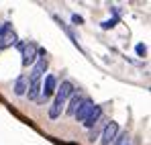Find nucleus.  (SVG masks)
Listing matches in <instances>:
<instances>
[{"label":"nucleus","instance_id":"f3484780","mask_svg":"<svg viewBox=\"0 0 151 145\" xmlns=\"http://www.w3.org/2000/svg\"><path fill=\"white\" fill-rule=\"evenodd\" d=\"M25 43H27V41H17V49H19V51H23V47H25Z\"/></svg>","mask_w":151,"mask_h":145},{"label":"nucleus","instance_id":"7ed1b4c3","mask_svg":"<svg viewBox=\"0 0 151 145\" xmlns=\"http://www.w3.org/2000/svg\"><path fill=\"white\" fill-rule=\"evenodd\" d=\"M37 49H39V45L33 43V41H31V43L27 41L25 43V47L21 51V53H23V66H25V68L35 66V61H37Z\"/></svg>","mask_w":151,"mask_h":145},{"label":"nucleus","instance_id":"f257e3e1","mask_svg":"<svg viewBox=\"0 0 151 145\" xmlns=\"http://www.w3.org/2000/svg\"><path fill=\"white\" fill-rule=\"evenodd\" d=\"M76 92L74 84L70 82V80H65V82H61V86L55 90V98H53V104L49 106V119H59L61 117V110L65 108V102H68V98L72 96Z\"/></svg>","mask_w":151,"mask_h":145},{"label":"nucleus","instance_id":"1a4fd4ad","mask_svg":"<svg viewBox=\"0 0 151 145\" xmlns=\"http://www.w3.org/2000/svg\"><path fill=\"white\" fill-rule=\"evenodd\" d=\"M27 88H29V80H27V76H19L17 82H14V94H17V96H25Z\"/></svg>","mask_w":151,"mask_h":145},{"label":"nucleus","instance_id":"a211bd4d","mask_svg":"<svg viewBox=\"0 0 151 145\" xmlns=\"http://www.w3.org/2000/svg\"><path fill=\"white\" fill-rule=\"evenodd\" d=\"M127 145H131V143H127Z\"/></svg>","mask_w":151,"mask_h":145},{"label":"nucleus","instance_id":"20e7f679","mask_svg":"<svg viewBox=\"0 0 151 145\" xmlns=\"http://www.w3.org/2000/svg\"><path fill=\"white\" fill-rule=\"evenodd\" d=\"M119 135V123L110 121L104 125V129H102V139H100V145H112L114 141V137Z\"/></svg>","mask_w":151,"mask_h":145},{"label":"nucleus","instance_id":"6e6552de","mask_svg":"<svg viewBox=\"0 0 151 145\" xmlns=\"http://www.w3.org/2000/svg\"><path fill=\"white\" fill-rule=\"evenodd\" d=\"M17 41H19L17 33H14V31H8L6 35H2V37H0V49L12 47V45H17Z\"/></svg>","mask_w":151,"mask_h":145},{"label":"nucleus","instance_id":"9d476101","mask_svg":"<svg viewBox=\"0 0 151 145\" xmlns=\"http://www.w3.org/2000/svg\"><path fill=\"white\" fill-rule=\"evenodd\" d=\"M27 96H29V100H39V96H41V80L29 84V88H27Z\"/></svg>","mask_w":151,"mask_h":145},{"label":"nucleus","instance_id":"ddd939ff","mask_svg":"<svg viewBox=\"0 0 151 145\" xmlns=\"http://www.w3.org/2000/svg\"><path fill=\"white\" fill-rule=\"evenodd\" d=\"M116 23H119V17H114V19H110V21H104L100 27L102 29H112V27H116Z\"/></svg>","mask_w":151,"mask_h":145},{"label":"nucleus","instance_id":"2eb2a0df","mask_svg":"<svg viewBox=\"0 0 151 145\" xmlns=\"http://www.w3.org/2000/svg\"><path fill=\"white\" fill-rule=\"evenodd\" d=\"M135 51H137V55H141V57H143V55H145V53H147V47H145V45H143V43H139V45H137V47H135Z\"/></svg>","mask_w":151,"mask_h":145},{"label":"nucleus","instance_id":"dca6fc26","mask_svg":"<svg viewBox=\"0 0 151 145\" xmlns=\"http://www.w3.org/2000/svg\"><path fill=\"white\" fill-rule=\"evenodd\" d=\"M72 23L74 25H84V19L80 14H72Z\"/></svg>","mask_w":151,"mask_h":145},{"label":"nucleus","instance_id":"f8f14e48","mask_svg":"<svg viewBox=\"0 0 151 145\" xmlns=\"http://www.w3.org/2000/svg\"><path fill=\"white\" fill-rule=\"evenodd\" d=\"M8 31H12V23H8V21L0 23V37H2V35H6Z\"/></svg>","mask_w":151,"mask_h":145},{"label":"nucleus","instance_id":"f03ea898","mask_svg":"<svg viewBox=\"0 0 151 145\" xmlns=\"http://www.w3.org/2000/svg\"><path fill=\"white\" fill-rule=\"evenodd\" d=\"M55 90H57V80H55L53 74H47V76H45V82H41V96H39L37 102H39V104H45V102L55 94Z\"/></svg>","mask_w":151,"mask_h":145},{"label":"nucleus","instance_id":"423d86ee","mask_svg":"<svg viewBox=\"0 0 151 145\" xmlns=\"http://www.w3.org/2000/svg\"><path fill=\"white\" fill-rule=\"evenodd\" d=\"M94 108V100H90V98H84L82 102H80V106H78V110L74 113V117H76V121H80V123H84V119L90 115V110Z\"/></svg>","mask_w":151,"mask_h":145},{"label":"nucleus","instance_id":"39448f33","mask_svg":"<svg viewBox=\"0 0 151 145\" xmlns=\"http://www.w3.org/2000/svg\"><path fill=\"white\" fill-rule=\"evenodd\" d=\"M102 110H104V106H102V104H94V108L90 110V115H88V117L84 119V123H82V125H84L86 129H94V127H96V125L100 123Z\"/></svg>","mask_w":151,"mask_h":145},{"label":"nucleus","instance_id":"9b49d317","mask_svg":"<svg viewBox=\"0 0 151 145\" xmlns=\"http://www.w3.org/2000/svg\"><path fill=\"white\" fill-rule=\"evenodd\" d=\"M129 143V135H127V131L125 133H119L116 137H114V141H112V145H127Z\"/></svg>","mask_w":151,"mask_h":145},{"label":"nucleus","instance_id":"4468645a","mask_svg":"<svg viewBox=\"0 0 151 145\" xmlns=\"http://www.w3.org/2000/svg\"><path fill=\"white\" fill-rule=\"evenodd\" d=\"M98 135H100V127H96V129H90V137H88V139L94 143V141L98 139Z\"/></svg>","mask_w":151,"mask_h":145},{"label":"nucleus","instance_id":"0eeeda50","mask_svg":"<svg viewBox=\"0 0 151 145\" xmlns=\"http://www.w3.org/2000/svg\"><path fill=\"white\" fill-rule=\"evenodd\" d=\"M82 100H84V96L78 94V92H74L72 96L68 98V102H65V104H68V106H65V113H68V115H74L76 110H78V106H80Z\"/></svg>","mask_w":151,"mask_h":145}]
</instances>
